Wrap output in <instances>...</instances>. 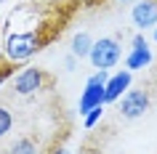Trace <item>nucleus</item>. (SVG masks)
Returning a JSON list of instances; mask_svg holds the SVG:
<instances>
[{
  "label": "nucleus",
  "mask_w": 157,
  "mask_h": 154,
  "mask_svg": "<svg viewBox=\"0 0 157 154\" xmlns=\"http://www.w3.org/2000/svg\"><path fill=\"white\" fill-rule=\"evenodd\" d=\"M109 74L104 72V69H99V72H93L91 77H88V82H85V90L83 96H80V114L91 112V109H96V106H104V82H107Z\"/></svg>",
  "instance_id": "nucleus-5"
},
{
  "label": "nucleus",
  "mask_w": 157,
  "mask_h": 154,
  "mask_svg": "<svg viewBox=\"0 0 157 154\" xmlns=\"http://www.w3.org/2000/svg\"><path fill=\"white\" fill-rule=\"evenodd\" d=\"M149 43H147V37L144 35H133V48H147Z\"/></svg>",
  "instance_id": "nucleus-13"
},
{
  "label": "nucleus",
  "mask_w": 157,
  "mask_h": 154,
  "mask_svg": "<svg viewBox=\"0 0 157 154\" xmlns=\"http://www.w3.org/2000/svg\"><path fill=\"white\" fill-rule=\"evenodd\" d=\"M117 104H120V114H123L125 120H139V117H144V114L149 112L152 96H149V90H144V88L125 90L123 96L117 98Z\"/></svg>",
  "instance_id": "nucleus-3"
},
{
  "label": "nucleus",
  "mask_w": 157,
  "mask_h": 154,
  "mask_svg": "<svg viewBox=\"0 0 157 154\" xmlns=\"http://www.w3.org/2000/svg\"><path fill=\"white\" fill-rule=\"evenodd\" d=\"M120 43L115 37H101V40H93L91 45V53H88V61L93 64V69L99 72V69H112V66L120 61Z\"/></svg>",
  "instance_id": "nucleus-2"
},
{
  "label": "nucleus",
  "mask_w": 157,
  "mask_h": 154,
  "mask_svg": "<svg viewBox=\"0 0 157 154\" xmlns=\"http://www.w3.org/2000/svg\"><path fill=\"white\" fill-rule=\"evenodd\" d=\"M128 88H131V72L128 69L107 77V82H104V104L117 101V98L123 96V90H128Z\"/></svg>",
  "instance_id": "nucleus-7"
},
{
  "label": "nucleus",
  "mask_w": 157,
  "mask_h": 154,
  "mask_svg": "<svg viewBox=\"0 0 157 154\" xmlns=\"http://www.w3.org/2000/svg\"><path fill=\"white\" fill-rule=\"evenodd\" d=\"M8 74H11V69H0V85L8 80Z\"/></svg>",
  "instance_id": "nucleus-16"
},
{
  "label": "nucleus",
  "mask_w": 157,
  "mask_h": 154,
  "mask_svg": "<svg viewBox=\"0 0 157 154\" xmlns=\"http://www.w3.org/2000/svg\"><path fill=\"white\" fill-rule=\"evenodd\" d=\"M45 85H51V77L45 69H37V66H27L13 77V90L19 96H32V93L43 90Z\"/></svg>",
  "instance_id": "nucleus-4"
},
{
  "label": "nucleus",
  "mask_w": 157,
  "mask_h": 154,
  "mask_svg": "<svg viewBox=\"0 0 157 154\" xmlns=\"http://www.w3.org/2000/svg\"><path fill=\"white\" fill-rule=\"evenodd\" d=\"M8 154H40V152H37V141H35V138L21 136V138H16V141L11 144Z\"/></svg>",
  "instance_id": "nucleus-10"
},
{
  "label": "nucleus",
  "mask_w": 157,
  "mask_h": 154,
  "mask_svg": "<svg viewBox=\"0 0 157 154\" xmlns=\"http://www.w3.org/2000/svg\"><path fill=\"white\" fill-rule=\"evenodd\" d=\"M152 64V51L147 48H131V53L125 56V66H128V72H133V69H144V66Z\"/></svg>",
  "instance_id": "nucleus-8"
},
{
  "label": "nucleus",
  "mask_w": 157,
  "mask_h": 154,
  "mask_svg": "<svg viewBox=\"0 0 157 154\" xmlns=\"http://www.w3.org/2000/svg\"><path fill=\"white\" fill-rule=\"evenodd\" d=\"M155 40H157V27H155Z\"/></svg>",
  "instance_id": "nucleus-18"
},
{
  "label": "nucleus",
  "mask_w": 157,
  "mask_h": 154,
  "mask_svg": "<svg viewBox=\"0 0 157 154\" xmlns=\"http://www.w3.org/2000/svg\"><path fill=\"white\" fill-rule=\"evenodd\" d=\"M13 128V114L6 109V106H0V138H6Z\"/></svg>",
  "instance_id": "nucleus-11"
},
{
  "label": "nucleus",
  "mask_w": 157,
  "mask_h": 154,
  "mask_svg": "<svg viewBox=\"0 0 157 154\" xmlns=\"http://www.w3.org/2000/svg\"><path fill=\"white\" fill-rule=\"evenodd\" d=\"M0 3H6V0H0Z\"/></svg>",
  "instance_id": "nucleus-19"
},
{
  "label": "nucleus",
  "mask_w": 157,
  "mask_h": 154,
  "mask_svg": "<svg viewBox=\"0 0 157 154\" xmlns=\"http://www.w3.org/2000/svg\"><path fill=\"white\" fill-rule=\"evenodd\" d=\"M131 21L139 27L141 32L157 27V0H139L131 8Z\"/></svg>",
  "instance_id": "nucleus-6"
},
{
  "label": "nucleus",
  "mask_w": 157,
  "mask_h": 154,
  "mask_svg": "<svg viewBox=\"0 0 157 154\" xmlns=\"http://www.w3.org/2000/svg\"><path fill=\"white\" fill-rule=\"evenodd\" d=\"M48 40H43L37 32H13L8 35L6 40V58L11 64H21V61H29L35 53H40L43 45Z\"/></svg>",
  "instance_id": "nucleus-1"
},
{
  "label": "nucleus",
  "mask_w": 157,
  "mask_h": 154,
  "mask_svg": "<svg viewBox=\"0 0 157 154\" xmlns=\"http://www.w3.org/2000/svg\"><path fill=\"white\" fill-rule=\"evenodd\" d=\"M101 117H104V106H96V109H91V112H85V114H83V125L91 130L93 125L101 120Z\"/></svg>",
  "instance_id": "nucleus-12"
},
{
  "label": "nucleus",
  "mask_w": 157,
  "mask_h": 154,
  "mask_svg": "<svg viewBox=\"0 0 157 154\" xmlns=\"http://www.w3.org/2000/svg\"><path fill=\"white\" fill-rule=\"evenodd\" d=\"M75 61H77V58H75L72 53H69V56L64 58V69H67V72H72V69H75Z\"/></svg>",
  "instance_id": "nucleus-14"
},
{
  "label": "nucleus",
  "mask_w": 157,
  "mask_h": 154,
  "mask_svg": "<svg viewBox=\"0 0 157 154\" xmlns=\"http://www.w3.org/2000/svg\"><path fill=\"white\" fill-rule=\"evenodd\" d=\"M75 3H83V6H93V3H99V0H75Z\"/></svg>",
  "instance_id": "nucleus-17"
},
{
  "label": "nucleus",
  "mask_w": 157,
  "mask_h": 154,
  "mask_svg": "<svg viewBox=\"0 0 157 154\" xmlns=\"http://www.w3.org/2000/svg\"><path fill=\"white\" fill-rule=\"evenodd\" d=\"M91 45H93V37L88 32H80L72 37V56L75 58H88V53H91Z\"/></svg>",
  "instance_id": "nucleus-9"
},
{
  "label": "nucleus",
  "mask_w": 157,
  "mask_h": 154,
  "mask_svg": "<svg viewBox=\"0 0 157 154\" xmlns=\"http://www.w3.org/2000/svg\"><path fill=\"white\" fill-rule=\"evenodd\" d=\"M123 3H128V0H123Z\"/></svg>",
  "instance_id": "nucleus-20"
},
{
  "label": "nucleus",
  "mask_w": 157,
  "mask_h": 154,
  "mask_svg": "<svg viewBox=\"0 0 157 154\" xmlns=\"http://www.w3.org/2000/svg\"><path fill=\"white\" fill-rule=\"evenodd\" d=\"M48 154H69V149H67L64 144H59V146H53V149H51Z\"/></svg>",
  "instance_id": "nucleus-15"
}]
</instances>
